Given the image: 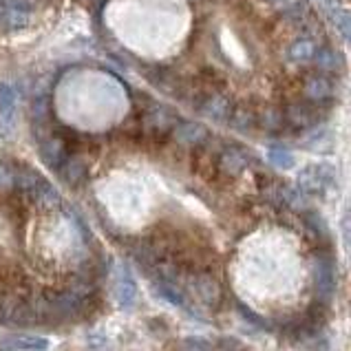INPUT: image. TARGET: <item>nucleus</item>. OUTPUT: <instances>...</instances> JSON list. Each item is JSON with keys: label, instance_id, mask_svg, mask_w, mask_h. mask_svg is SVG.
Listing matches in <instances>:
<instances>
[{"label": "nucleus", "instance_id": "1", "mask_svg": "<svg viewBox=\"0 0 351 351\" xmlns=\"http://www.w3.org/2000/svg\"><path fill=\"white\" fill-rule=\"evenodd\" d=\"M16 193L29 197L32 202L38 204H58L60 202V193L47 182L43 175H38L34 168L29 166H16Z\"/></svg>", "mask_w": 351, "mask_h": 351}, {"label": "nucleus", "instance_id": "2", "mask_svg": "<svg viewBox=\"0 0 351 351\" xmlns=\"http://www.w3.org/2000/svg\"><path fill=\"white\" fill-rule=\"evenodd\" d=\"M334 179H336V173L329 164H312L300 170L298 186L305 195L318 197V195H325L327 190L334 186Z\"/></svg>", "mask_w": 351, "mask_h": 351}, {"label": "nucleus", "instance_id": "3", "mask_svg": "<svg viewBox=\"0 0 351 351\" xmlns=\"http://www.w3.org/2000/svg\"><path fill=\"white\" fill-rule=\"evenodd\" d=\"M314 289L320 298V303H327L336 292V272L334 261L329 254H320L314 261Z\"/></svg>", "mask_w": 351, "mask_h": 351}, {"label": "nucleus", "instance_id": "4", "mask_svg": "<svg viewBox=\"0 0 351 351\" xmlns=\"http://www.w3.org/2000/svg\"><path fill=\"white\" fill-rule=\"evenodd\" d=\"M195 106L202 111L208 119H213V122H219L223 124L230 119L232 115V102L223 95V93H208V95H199V99L195 102Z\"/></svg>", "mask_w": 351, "mask_h": 351}, {"label": "nucleus", "instance_id": "5", "mask_svg": "<svg viewBox=\"0 0 351 351\" xmlns=\"http://www.w3.org/2000/svg\"><path fill=\"white\" fill-rule=\"evenodd\" d=\"M144 126L155 137H166L168 133H175V128L179 126V119L170 113L166 106H159L153 102V106H150L148 113L144 115Z\"/></svg>", "mask_w": 351, "mask_h": 351}, {"label": "nucleus", "instance_id": "6", "mask_svg": "<svg viewBox=\"0 0 351 351\" xmlns=\"http://www.w3.org/2000/svg\"><path fill=\"white\" fill-rule=\"evenodd\" d=\"M316 106L318 104H312V102H292V104H287V108H285L287 124L294 126V128L314 126L320 119V111Z\"/></svg>", "mask_w": 351, "mask_h": 351}, {"label": "nucleus", "instance_id": "7", "mask_svg": "<svg viewBox=\"0 0 351 351\" xmlns=\"http://www.w3.org/2000/svg\"><path fill=\"white\" fill-rule=\"evenodd\" d=\"M217 162H219V175H226V177L234 179V177H239L247 168L250 159H247V155L241 148L228 146V148L221 150V155L217 157Z\"/></svg>", "mask_w": 351, "mask_h": 351}, {"label": "nucleus", "instance_id": "8", "mask_svg": "<svg viewBox=\"0 0 351 351\" xmlns=\"http://www.w3.org/2000/svg\"><path fill=\"white\" fill-rule=\"evenodd\" d=\"M303 93L307 97V102L312 104H325L334 97V84L329 82V77L325 75H309L303 84Z\"/></svg>", "mask_w": 351, "mask_h": 351}, {"label": "nucleus", "instance_id": "9", "mask_svg": "<svg viewBox=\"0 0 351 351\" xmlns=\"http://www.w3.org/2000/svg\"><path fill=\"white\" fill-rule=\"evenodd\" d=\"M40 155H43L47 166L60 170L69 162V144L62 142V139H58V137L45 139V142L40 144Z\"/></svg>", "mask_w": 351, "mask_h": 351}, {"label": "nucleus", "instance_id": "10", "mask_svg": "<svg viewBox=\"0 0 351 351\" xmlns=\"http://www.w3.org/2000/svg\"><path fill=\"white\" fill-rule=\"evenodd\" d=\"M175 139L182 146H202L208 139V128L197 122H184L175 128Z\"/></svg>", "mask_w": 351, "mask_h": 351}, {"label": "nucleus", "instance_id": "11", "mask_svg": "<svg viewBox=\"0 0 351 351\" xmlns=\"http://www.w3.org/2000/svg\"><path fill=\"white\" fill-rule=\"evenodd\" d=\"M195 292L199 300L206 305H217L221 300V289H219L217 280L210 274H197L195 278Z\"/></svg>", "mask_w": 351, "mask_h": 351}, {"label": "nucleus", "instance_id": "12", "mask_svg": "<svg viewBox=\"0 0 351 351\" xmlns=\"http://www.w3.org/2000/svg\"><path fill=\"white\" fill-rule=\"evenodd\" d=\"M3 347L9 351H45L49 343L40 336H7L3 340Z\"/></svg>", "mask_w": 351, "mask_h": 351}, {"label": "nucleus", "instance_id": "13", "mask_svg": "<svg viewBox=\"0 0 351 351\" xmlns=\"http://www.w3.org/2000/svg\"><path fill=\"white\" fill-rule=\"evenodd\" d=\"M228 124L239 130V133H247V130H252L258 124V115L250 106H237L232 115H230Z\"/></svg>", "mask_w": 351, "mask_h": 351}, {"label": "nucleus", "instance_id": "14", "mask_svg": "<svg viewBox=\"0 0 351 351\" xmlns=\"http://www.w3.org/2000/svg\"><path fill=\"white\" fill-rule=\"evenodd\" d=\"M115 298H117V303L122 305V307H130L135 303V298H137V285H135V280L130 278L128 272H122L117 278V285H115Z\"/></svg>", "mask_w": 351, "mask_h": 351}, {"label": "nucleus", "instance_id": "15", "mask_svg": "<svg viewBox=\"0 0 351 351\" xmlns=\"http://www.w3.org/2000/svg\"><path fill=\"white\" fill-rule=\"evenodd\" d=\"M285 124H287V117H285L283 108L269 106V108H265V111L258 115V126L265 128L267 133H280V130L285 128Z\"/></svg>", "mask_w": 351, "mask_h": 351}, {"label": "nucleus", "instance_id": "16", "mask_svg": "<svg viewBox=\"0 0 351 351\" xmlns=\"http://www.w3.org/2000/svg\"><path fill=\"white\" fill-rule=\"evenodd\" d=\"M314 62H316V66H318L323 73H334V71H338L340 66H343V58H340V56L334 51V49L325 47V49H316Z\"/></svg>", "mask_w": 351, "mask_h": 351}, {"label": "nucleus", "instance_id": "17", "mask_svg": "<svg viewBox=\"0 0 351 351\" xmlns=\"http://www.w3.org/2000/svg\"><path fill=\"white\" fill-rule=\"evenodd\" d=\"M60 175L66 184H80L86 177V162L77 157H69V162L60 168Z\"/></svg>", "mask_w": 351, "mask_h": 351}, {"label": "nucleus", "instance_id": "18", "mask_svg": "<svg viewBox=\"0 0 351 351\" xmlns=\"http://www.w3.org/2000/svg\"><path fill=\"white\" fill-rule=\"evenodd\" d=\"M195 170L202 177L210 179V182H215V177L219 175V162L213 155H208L206 150H199V153L195 155Z\"/></svg>", "mask_w": 351, "mask_h": 351}, {"label": "nucleus", "instance_id": "19", "mask_svg": "<svg viewBox=\"0 0 351 351\" xmlns=\"http://www.w3.org/2000/svg\"><path fill=\"white\" fill-rule=\"evenodd\" d=\"M314 56H316V47L312 40H307V38H300L289 47V58H292L294 62H307V60H314Z\"/></svg>", "mask_w": 351, "mask_h": 351}, {"label": "nucleus", "instance_id": "20", "mask_svg": "<svg viewBox=\"0 0 351 351\" xmlns=\"http://www.w3.org/2000/svg\"><path fill=\"white\" fill-rule=\"evenodd\" d=\"M267 159H269V164H274L276 168H283V170L294 166L292 150H287L285 146H272L267 150Z\"/></svg>", "mask_w": 351, "mask_h": 351}, {"label": "nucleus", "instance_id": "21", "mask_svg": "<svg viewBox=\"0 0 351 351\" xmlns=\"http://www.w3.org/2000/svg\"><path fill=\"white\" fill-rule=\"evenodd\" d=\"M155 289L168 300V303H173V305H177V307H186V298H184L182 294H179V289H177L173 283H168L166 278L159 280V283L155 285Z\"/></svg>", "mask_w": 351, "mask_h": 351}, {"label": "nucleus", "instance_id": "22", "mask_svg": "<svg viewBox=\"0 0 351 351\" xmlns=\"http://www.w3.org/2000/svg\"><path fill=\"white\" fill-rule=\"evenodd\" d=\"M14 108H16V91L12 86L3 84L0 86V113H3L5 117H9Z\"/></svg>", "mask_w": 351, "mask_h": 351}, {"label": "nucleus", "instance_id": "23", "mask_svg": "<svg viewBox=\"0 0 351 351\" xmlns=\"http://www.w3.org/2000/svg\"><path fill=\"white\" fill-rule=\"evenodd\" d=\"M334 23L338 27V32L343 34V38L351 45V12H347V9H336Z\"/></svg>", "mask_w": 351, "mask_h": 351}, {"label": "nucleus", "instance_id": "24", "mask_svg": "<svg viewBox=\"0 0 351 351\" xmlns=\"http://www.w3.org/2000/svg\"><path fill=\"white\" fill-rule=\"evenodd\" d=\"M14 186H16V166L0 162V193L14 190Z\"/></svg>", "mask_w": 351, "mask_h": 351}, {"label": "nucleus", "instance_id": "25", "mask_svg": "<svg viewBox=\"0 0 351 351\" xmlns=\"http://www.w3.org/2000/svg\"><path fill=\"white\" fill-rule=\"evenodd\" d=\"M305 221H307L309 226H312L314 232H318V234L327 237V226H325L323 217H320L318 213H307V215H305Z\"/></svg>", "mask_w": 351, "mask_h": 351}, {"label": "nucleus", "instance_id": "26", "mask_svg": "<svg viewBox=\"0 0 351 351\" xmlns=\"http://www.w3.org/2000/svg\"><path fill=\"white\" fill-rule=\"evenodd\" d=\"M320 3H334V0H320Z\"/></svg>", "mask_w": 351, "mask_h": 351}]
</instances>
